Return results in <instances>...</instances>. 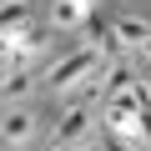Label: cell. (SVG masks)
<instances>
[{
  "label": "cell",
  "mask_w": 151,
  "mask_h": 151,
  "mask_svg": "<svg viewBox=\"0 0 151 151\" xmlns=\"http://www.w3.org/2000/svg\"><path fill=\"white\" fill-rule=\"evenodd\" d=\"M101 60H106V55H101V50H91V45L70 50L65 60H55V65H50V91H76V86H81Z\"/></svg>",
  "instance_id": "1"
},
{
  "label": "cell",
  "mask_w": 151,
  "mask_h": 151,
  "mask_svg": "<svg viewBox=\"0 0 151 151\" xmlns=\"http://www.w3.org/2000/svg\"><path fill=\"white\" fill-rule=\"evenodd\" d=\"M131 86H136V76H131V65L111 60V65H106V81H101V91H96V101H111V96H126Z\"/></svg>",
  "instance_id": "6"
},
{
  "label": "cell",
  "mask_w": 151,
  "mask_h": 151,
  "mask_svg": "<svg viewBox=\"0 0 151 151\" xmlns=\"http://www.w3.org/2000/svg\"><path fill=\"white\" fill-rule=\"evenodd\" d=\"M106 151H136V146H131V141H121V136H111V131H106Z\"/></svg>",
  "instance_id": "11"
},
{
  "label": "cell",
  "mask_w": 151,
  "mask_h": 151,
  "mask_svg": "<svg viewBox=\"0 0 151 151\" xmlns=\"http://www.w3.org/2000/svg\"><path fill=\"white\" fill-rule=\"evenodd\" d=\"M91 131V106L81 101V106H70V111H60V121H55V146H76Z\"/></svg>",
  "instance_id": "3"
},
{
  "label": "cell",
  "mask_w": 151,
  "mask_h": 151,
  "mask_svg": "<svg viewBox=\"0 0 151 151\" xmlns=\"http://www.w3.org/2000/svg\"><path fill=\"white\" fill-rule=\"evenodd\" d=\"M65 151H96V146H65Z\"/></svg>",
  "instance_id": "12"
},
{
  "label": "cell",
  "mask_w": 151,
  "mask_h": 151,
  "mask_svg": "<svg viewBox=\"0 0 151 151\" xmlns=\"http://www.w3.org/2000/svg\"><path fill=\"white\" fill-rule=\"evenodd\" d=\"M91 10H96V0H55L50 5V25L55 30H81L91 20Z\"/></svg>",
  "instance_id": "4"
},
{
  "label": "cell",
  "mask_w": 151,
  "mask_h": 151,
  "mask_svg": "<svg viewBox=\"0 0 151 151\" xmlns=\"http://www.w3.org/2000/svg\"><path fill=\"white\" fill-rule=\"evenodd\" d=\"M25 0H5V10H0V25H5V30H15V25H25Z\"/></svg>",
  "instance_id": "9"
},
{
  "label": "cell",
  "mask_w": 151,
  "mask_h": 151,
  "mask_svg": "<svg viewBox=\"0 0 151 151\" xmlns=\"http://www.w3.org/2000/svg\"><path fill=\"white\" fill-rule=\"evenodd\" d=\"M116 40L121 45H146L151 40V25L141 15H116Z\"/></svg>",
  "instance_id": "8"
},
{
  "label": "cell",
  "mask_w": 151,
  "mask_h": 151,
  "mask_svg": "<svg viewBox=\"0 0 151 151\" xmlns=\"http://www.w3.org/2000/svg\"><path fill=\"white\" fill-rule=\"evenodd\" d=\"M25 91H30V76H25V70H10V76H5V101L15 106Z\"/></svg>",
  "instance_id": "10"
},
{
  "label": "cell",
  "mask_w": 151,
  "mask_h": 151,
  "mask_svg": "<svg viewBox=\"0 0 151 151\" xmlns=\"http://www.w3.org/2000/svg\"><path fill=\"white\" fill-rule=\"evenodd\" d=\"M0 131H5V146H20V141H30V131H35V116L10 106V116H5V126H0Z\"/></svg>",
  "instance_id": "7"
},
{
  "label": "cell",
  "mask_w": 151,
  "mask_h": 151,
  "mask_svg": "<svg viewBox=\"0 0 151 151\" xmlns=\"http://www.w3.org/2000/svg\"><path fill=\"white\" fill-rule=\"evenodd\" d=\"M45 45V35L35 30V25H15V30H5V55H10V70H20L35 50Z\"/></svg>",
  "instance_id": "2"
},
{
  "label": "cell",
  "mask_w": 151,
  "mask_h": 151,
  "mask_svg": "<svg viewBox=\"0 0 151 151\" xmlns=\"http://www.w3.org/2000/svg\"><path fill=\"white\" fill-rule=\"evenodd\" d=\"M146 91H151V81H146Z\"/></svg>",
  "instance_id": "14"
},
{
  "label": "cell",
  "mask_w": 151,
  "mask_h": 151,
  "mask_svg": "<svg viewBox=\"0 0 151 151\" xmlns=\"http://www.w3.org/2000/svg\"><path fill=\"white\" fill-rule=\"evenodd\" d=\"M141 50H146V60H151V40H146V45H141Z\"/></svg>",
  "instance_id": "13"
},
{
  "label": "cell",
  "mask_w": 151,
  "mask_h": 151,
  "mask_svg": "<svg viewBox=\"0 0 151 151\" xmlns=\"http://www.w3.org/2000/svg\"><path fill=\"white\" fill-rule=\"evenodd\" d=\"M81 35H86V45H91V50H101V55H111V50L121 45V40H116V20H101L96 10H91V20L81 25Z\"/></svg>",
  "instance_id": "5"
}]
</instances>
